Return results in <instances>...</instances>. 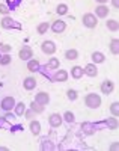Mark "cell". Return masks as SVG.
<instances>
[{
    "mask_svg": "<svg viewBox=\"0 0 119 151\" xmlns=\"http://www.w3.org/2000/svg\"><path fill=\"white\" fill-rule=\"evenodd\" d=\"M59 65H60V62H59V59H57V58H50V60L47 62L45 68H48V70H57V68H59Z\"/></svg>",
    "mask_w": 119,
    "mask_h": 151,
    "instance_id": "22",
    "label": "cell"
},
{
    "mask_svg": "<svg viewBox=\"0 0 119 151\" xmlns=\"http://www.w3.org/2000/svg\"><path fill=\"white\" fill-rule=\"evenodd\" d=\"M11 62H12V58H11L9 53H2V55H0V65H2V67L9 65Z\"/></svg>",
    "mask_w": 119,
    "mask_h": 151,
    "instance_id": "26",
    "label": "cell"
},
{
    "mask_svg": "<svg viewBox=\"0 0 119 151\" xmlns=\"http://www.w3.org/2000/svg\"><path fill=\"white\" fill-rule=\"evenodd\" d=\"M68 77H70V74H68V71L67 70H54V74L51 76V79H53V82H67L68 80Z\"/></svg>",
    "mask_w": 119,
    "mask_h": 151,
    "instance_id": "7",
    "label": "cell"
},
{
    "mask_svg": "<svg viewBox=\"0 0 119 151\" xmlns=\"http://www.w3.org/2000/svg\"><path fill=\"white\" fill-rule=\"evenodd\" d=\"M0 24H2V29H6V30H9V29H20V24L14 20V18H11L9 15H3V18H2V21H0Z\"/></svg>",
    "mask_w": 119,
    "mask_h": 151,
    "instance_id": "3",
    "label": "cell"
},
{
    "mask_svg": "<svg viewBox=\"0 0 119 151\" xmlns=\"http://www.w3.org/2000/svg\"><path fill=\"white\" fill-rule=\"evenodd\" d=\"M9 12H11V8H9L8 5L0 3V14H2V15H8Z\"/></svg>",
    "mask_w": 119,
    "mask_h": 151,
    "instance_id": "33",
    "label": "cell"
},
{
    "mask_svg": "<svg viewBox=\"0 0 119 151\" xmlns=\"http://www.w3.org/2000/svg\"><path fill=\"white\" fill-rule=\"evenodd\" d=\"M71 77L72 79H75V80H78V79H82L83 76H85V73H83V67H80V65H74L72 68H71Z\"/></svg>",
    "mask_w": 119,
    "mask_h": 151,
    "instance_id": "15",
    "label": "cell"
},
{
    "mask_svg": "<svg viewBox=\"0 0 119 151\" xmlns=\"http://www.w3.org/2000/svg\"><path fill=\"white\" fill-rule=\"evenodd\" d=\"M82 127H83V132H85L86 134H92V133H94V129H95L92 124H83Z\"/></svg>",
    "mask_w": 119,
    "mask_h": 151,
    "instance_id": "31",
    "label": "cell"
},
{
    "mask_svg": "<svg viewBox=\"0 0 119 151\" xmlns=\"http://www.w3.org/2000/svg\"><path fill=\"white\" fill-rule=\"evenodd\" d=\"M14 106H15L14 97H5V98H2V101H0V109L3 112H12L14 110Z\"/></svg>",
    "mask_w": 119,
    "mask_h": 151,
    "instance_id": "4",
    "label": "cell"
},
{
    "mask_svg": "<svg viewBox=\"0 0 119 151\" xmlns=\"http://www.w3.org/2000/svg\"><path fill=\"white\" fill-rule=\"evenodd\" d=\"M23 88L26 91H33L35 88H36V79L35 77H26L24 80H23Z\"/></svg>",
    "mask_w": 119,
    "mask_h": 151,
    "instance_id": "13",
    "label": "cell"
},
{
    "mask_svg": "<svg viewBox=\"0 0 119 151\" xmlns=\"http://www.w3.org/2000/svg\"><path fill=\"white\" fill-rule=\"evenodd\" d=\"M62 122H63V118H62L60 113H51V115L48 116V125H50V127H53V129L60 127Z\"/></svg>",
    "mask_w": 119,
    "mask_h": 151,
    "instance_id": "8",
    "label": "cell"
},
{
    "mask_svg": "<svg viewBox=\"0 0 119 151\" xmlns=\"http://www.w3.org/2000/svg\"><path fill=\"white\" fill-rule=\"evenodd\" d=\"M41 50H42L44 55L51 56V55L56 53V44L53 42V41H50V40H47V41H44V42L41 44Z\"/></svg>",
    "mask_w": 119,
    "mask_h": 151,
    "instance_id": "5",
    "label": "cell"
},
{
    "mask_svg": "<svg viewBox=\"0 0 119 151\" xmlns=\"http://www.w3.org/2000/svg\"><path fill=\"white\" fill-rule=\"evenodd\" d=\"M110 112L113 113L115 116H118V115H119V104H118V101H115V103H112V104H110Z\"/></svg>",
    "mask_w": 119,
    "mask_h": 151,
    "instance_id": "32",
    "label": "cell"
},
{
    "mask_svg": "<svg viewBox=\"0 0 119 151\" xmlns=\"http://www.w3.org/2000/svg\"><path fill=\"white\" fill-rule=\"evenodd\" d=\"M82 21H83V26L86 29H94L98 24V18L95 17V14H92V12H86L82 18Z\"/></svg>",
    "mask_w": 119,
    "mask_h": 151,
    "instance_id": "2",
    "label": "cell"
},
{
    "mask_svg": "<svg viewBox=\"0 0 119 151\" xmlns=\"http://www.w3.org/2000/svg\"><path fill=\"white\" fill-rule=\"evenodd\" d=\"M67 97H68V100H71V101H75V100L78 98V92L75 89H68Z\"/></svg>",
    "mask_w": 119,
    "mask_h": 151,
    "instance_id": "30",
    "label": "cell"
},
{
    "mask_svg": "<svg viewBox=\"0 0 119 151\" xmlns=\"http://www.w3.org/2000/svg\"><path fill=\"white\" fill-rule=\"evenodd\" d=\"M29 106H30V109H32V110H33V112L36 113V115H39V113H42V112L45 110V106H42V104L36 103L35 100H33V101H32V103H30Z\"/></svg>",
    "mask_w": 119,
    "mask_h": 151,
    "instance_id": "21",
    "label": "cell"
},
{
    "mask_svg": "<svg viewBox=\"0 0 119 151\" xmlns=\"http://www.w3.org/2000/svg\"><path fill=\"white\" fill-rule=\"evenodd\" d=\"M50 29H51L53 33H62V32H65V29H67V23L62 21V20H56V21H53Z\"/></svg>",
    "mask_w": 119,
    "mask_h": 151,
    "instance_id": "9",
    "label": "cell"
},
{
    "mask_svg": "<svg viewBox=\"0 0 119 151\" xmlns=\"http://www.w3.org/2000/svg\"><path fill=\"white\" fill-rule=\"evenodd\" d=\"M105 27H107L109 30H112V32H118L119 23H118V20H107L105 21Z\"/></svg>",
    "mask_w": 119,
    "mask_h": 151,
    "instance_id": "24",
    "label": "cell"
},
{
    "mask_svg": "<svg viewBox=\"0 0 119 151\" xmlns=\"http://www.w3.org/2000/svg\"><path fill=\"white\" fill-rule=\"evenodd\" d=\"M85 104L89 107V109H98L101 106V97L95 92H90L85 97Z\"/></svg>",
    "mask_w": 119,
    "mask_h": 151,
    "instance_id": "1",
    "label": "cell"
},
{
    "mask_svg": "<svg viewBox=\"0 0 119 151\" xmlns=\"http://www.w3.org/2000/svg\"><path fill=\"white\" fill-rule=\"evenodd\" d=\"M24 110H26V104L24 103H15V106H14V113L17 116H21L23 113H24Z\"/></svg>",
    "mask_w": 119,
    "mask_h": 151,
    "instance_id": "27",
    "label": "cell"
},
{
    "mask_svg": "<svg viewBox=\"0 0 119 151\" xmlns=\"http://www.w3.org/2000/svg\"><path fill=\"white\" fill-rule=\"evenodd\" d=\"M90 58H92V62H94L95 65H98V64H103V62L105 60V56H104L101 52H94Z\"/></svg>",
    "mask_w": 119,
    "mask_h": 151,
    "instance_id": "18",
    "label": "cell"
},
{
    "mask_svg": "<svg viewBox=\"0 0 119 151\" xmlns=\"http://www.w3.org/2000/svg\"><path fill=\"white\" fill-rule=\"evenodd\" d=\"M65 59L67 60H75L78 59V52L75 48H68L67 52H65Z\"/></svg>",
    "mask_w": 119,
    "mask_h": 151,
    "instance_id": "19",
    "label": "cell"
},
{
    "mask_svg": "<svg viewBox=\"0 0 119 151\" xmlns=\"http://www.w3.org/2000/svg\"><path fill=\"white\" fill-rule=\"evenodd\" d=\"M39 68H41V64H39V60L38 59H29L27 60V70L30 71V73H36V71H39Z\"/></svg>",
    "mask_w": 119,
    "mask_h": 151,
    "instance_id": "17",
    "label": "cell"
},
{
    "mask_svg": "<svg viewBox=\"0 0 119 151\" xmlns=\"http://www.w3.org/2000/svg\"><path fill=\"white\" fill-rule=\"evenodd\" d=\"M62 118H63V121L65 122H68V124H72V122H75V115L71 112V110H67L62 115Z\"/></svg>",
    "mask_w": 119,
    "mask_h": 151,
    "instance_id": "25",
    "label": "cell"
},
{
    "mask_svg": "<svg viewBox=\"0 0 119 151\" xmlns=\"http://www.w3.org/2000/svg\"><path fill=\"white\" fill-rule=\"evenodd\" d=\"M112 5H113V8L118 9V6H119V0H112Z\"/></svg>",
    "mask_w": 119,
    "mask_h": 151,
    "instance_id": "38",
    "label": "cell"
},
{
    "mask_svg": "<svg viewBox=\"0 0 119 151\" xmlns=\"http://www.w3.org/2000/svg\"><path fill=\"white\" fill-rule=\"evenodd\" d=\"M11 50H12V47H11V45H8V44H2V42H0V55H2V53H9Z\"/></svg>",
    "mask_w": 119,
    "mask_h": 151,
    "instance_id": "34",
    "label": "cell"
},
{
    "mask_svg": "<svg viewBox=\"0 0 119 151\" xmlns=\"http://www.w3.org/2000/svg\"><path fill=\"white\" fill-rule=\"evenodd\" d=\"M41 148H42V150H53L54 147H53L51 141H50V142H48V141H42V144H41Z\"/></svg>",
    "mask_w": 119,
    "mask_h": 151,
    "instance_id": "36",
    "label": "cell"
},
{
    "mask_svg": "<svg viewBox=\"0 0 119 151\" xmlns=\"http://www.w3.org/2000/svg\"><path fill=\"white\" fill-rule=\"evenodd\" d=\"M35 101L36 103H39V104H42V106H47L48 103H50V95L47 94V92H38L36 95H35Z\"/></svg>",
    "mask_w": 119,
    "mask_h": 151,
    "instance_id": "12",
    "label": "cell"
},
{
    "mask_svg": "<svg viewBox=\"0 0 119 151\" xmlns=\"http://www.w3.org/2000/svg\"><path fill=\"white\" fill-rule=\"evenodd\" d=\"M48 29H50V23H48V21H42V23L38 24L36 32H38V35H44V33H47Z\"/></svg>",
    "mask_w": 119,
    "mask_h": 151,
    "instance_id": "20",
    "label": "cell"
},
{
    "mask_svg": "<svg viewBox=\"0 0 119 151\" xmlns=\"http://www.w3.org/2000/svg\"><path fill=\"white\" fill-rule=\"evenodd\" d=\"M5 118H6V119H12V118H14V115H12L11 112H6V115H5Z\"/></svg>",
    "mask_w": 119,
    "mask_h": 151,
    "instance_id": "37",
    "label": "cell"
},
{
    "mask_svg": "<svg viewBox=\"0 0 119 151\" xmlns=\"http://www.w3.org/2000/svg\"><path fill=\"white\" fill-rule=\"evenodd\" d=\"M56 12L59 15H67L68 14V5H65V3H60V5H57V8H56Z\"/></svg>",
    "mask_w": 119,
    "mask_h": 151,
    "instance_id": "28",
    "label": "cell"
},
{
    "mask_svg": "<svg viewBox=\"0 0 119 151\" xmlns=\"http://www.w3.org/2000/svg\"><path fill=\"white\" fill-rule=\"evenodd\" d=\"M29 130L33 136H38L41 133V122L39 121H35V119H30V124H29Z\"/></svg>",
    "mask_w": 119,
    "mask_h": 151,
    "instance_id": "16",
    "label": "cell"
},
{
    "mask_svg": "<svg viewBox=\"0 0 119 151\" xmlns=\"http://www.w3.org/2000/svg\"><path fill=\"white\" fill-rule=\"evenodd\" d=\"M109 12H110V9L105 5H98L97 9H95V17L97 18H105L109 15Z\"/></svg>",
    "mask_w": 119,
    "mask_h": 151,
    "instance_id": "14",
    "label": "cell"
},
{
    "mask_svg": "<svg viewBox=\"0 0 119 151\" xmlns=\"http://www.w3.org/2000/svg\"><path fill=\"white\" fill-rule=\"evenodd\" d=\"M18 58H20L21 60H24V62H27L29 59H32V58H33V50H32V47L23 45V47L20 48V52H18Z\"/></svg>",
    "mask_w": 119,
    "mask_h": 151,
    "instance_id": "6",
    "label": "cell"
},
{
    "mask_svg": "<svg viewBox=\"0 0 119 151\" xmlns=\"http://www.w3.org/2000/svg\"><path fill=\"white\" fill-rule=\"evenodd\" d=\"M105 125H107L110 130H116L118 129V119L116 118H109L107 121H105Z\"/></svg>",
    "mask_w": 119,
    "mask_h": 151,
    "instance_id": "29",
    "label": "cell"
},
{
    "mask_svg": "<svg viewBox=\"0 0 119 151\" xmlns=\"http://www.w3.org/2000/svg\"><path fill=\"white\" fill-rule=\"evenodd\" d=\"M8 150V147H5V145H0V151H6Z\"/></svg>",
    "mask_w": 119,
    "mask_h": 151,
    "instance_id": "40",
    "label": "cell"
},
{
    "mask_svg": "<svg viewBox=\"0 0 119 151\" xmlns=\"http://www.w3.org/2000/svg\"><path fill=\"white\" fill-rule=\"evenodd\" d=\"M95 2H97L98 5H105V3L109 2V0H95Z\"/></svg>",
    "mask_w": 119,
    "mask_h": 151,
    "instance_id": "39",
    "label": "cell"
},
{
    "mask_svg": "<svg viewBox=\"0 0 119 151\" xmlns=\"http://www.w3.org/2000/svg\"><path fill=\"white\" fill-rule=\"evenodd\" d=\"M83 73L87 76V77H97V76H98V67L92 62V64H87L83 68Z\"/></svg>",
    "mask_w": 119,
    "mask_h": 151,
    "instance_id": "11",
    "label": "cell"
},
{
    "mask_svg": "<svg viewBox=\"0 0 119 151\" xmlns=\"http://www.w3.org/2000/svg\"><path fill=\"white\" fill-rule=\"evenodd\" d=\"M23 115H26V118H27V119H33L36 113H35V112H33V110L29 107L27 110H24V113H23Z\"/></svg>",
    "mask_w": 119,
    "mask_h": 151,
    "instance_id": "35",
    "label": "cell"
},
{
    "mask_svg": "<svg viewBox=\"0 0 119 151\" xmlns=\"http://www.w3.org/2000/svg\"><path fill=\"white\" fill-rule=\"evenodd\" d=\"M109 48H110V52H112L115 56L119 53V40H118V38H113V40L110 41V45H109Z\"/></svg>",
    "mask_w": 119,
    "mask_h": 151,
    "instance_id": "23",
    "label": "cell"
},
{
    "mask_svg": "<svg viewBox=\"0 0 119 151\" xmlns=\"http://www.w3.org/2000/svg\"><path fill=\"white\" fill-rule=\"evenodd\" d=\"M113 89H115V82H112V80H104L103 83H101V92L103 94H105V95H110L112 92H113Z\"/></svg>",
    "mask_w": 119,
    "mask_h": 151,
    "instance_id": "10",
    "label": "cell"
}]
</instances>
